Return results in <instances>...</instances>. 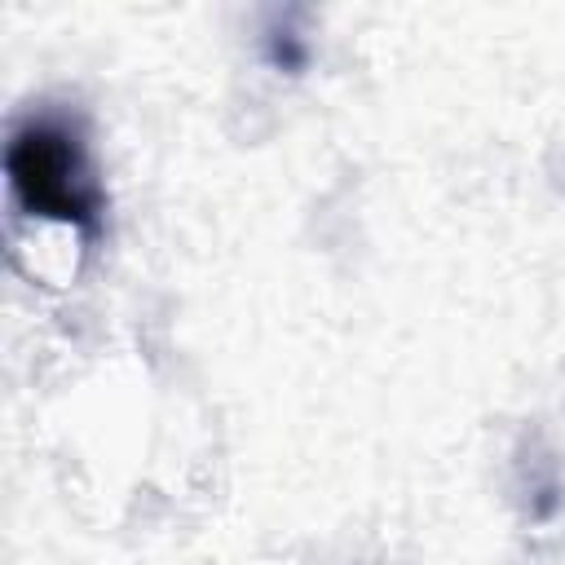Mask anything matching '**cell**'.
Instances as JSON below:
<instances>
[{"mask_svg":"<svg viewBox=\"0 0 565 565\" xmlns=\"http://www.w3.org/2000/svg\"><path fill=\"white\" fill-rule=\"evenodd\" d=\"M260 49H265L269 66H278V71H291V75H296V71L309 66V44H305V35L291 31V26H269L265 40H260Z\"/></svg>","mask_w":565,"mask_h":565,"instance_id":"obj_2","label":"cell"},{"mask_svg":"<svg viewBox=\"0 0 565 565\" xmlns=\"http://www.w3.org/2000/svg\"><path fill=\"white\" fill-rule=\"evenodd\" d=\"M9 194L26 216L57 221L75 234H97L106 194L97 185L84 132L62 115H26L4 146Z\"/></svg>","mask_w":565,"mask_h":565,"instance_id":"obj_1","label":"cell"}]
</instances>
